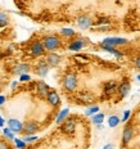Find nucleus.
<instances>
[{"label": "nucleus", "instance_id": "nucleus-7", "mask_svg": "<svg viewBox=\"0 0 140 149\" xmlns=\"http://www.w3.org/2000/svg\"><path fill=\"white\" fill-rule=\"evenodd\" d=\"M48 71H49V66H48V63H46L45 61H41V62H39V64H37V67H36L35 72H36L37 74H39V76L44 77V76H46Z\"/></svg>", "mask_w": 140, "mask_h": 149}, {"label": "nucleus", "instance_id": "nucleus-16", "mask_svg": "<svg viewBox=\"0 0 140 149\" xmlns=\"http://www.w3.org/2000/svg\"><path fill=\"white\" fill-rule=\"evenodd\" d=\"M37 90H39V93L42 95V97H46V95L49 94V86L42 81L37 82Z\"/></svg>", "mask_w": 140, "mask_h": 149}, {"label": "nucleus", "instance_id": "nucleus-11", "mask_svg": "<svg viewBox=\"0 0 140 149\" xmlns=\"http://www.w3.org/2000/svg\"><path fill=\"white\" fill-rule=\"evenodd\" d=\"M59 62H61V57L58 54H55V53H50L48 55V58H46V63L50 67H57L59 64Z\"/></svg>", "mask_w": 140, "mask_h": 149}, {"label": "nucleus", "instance_id": "nucleus-17", "mask_svg": "<svg viewBox=\"0 0 140 149\" xmlns=\"http://www.w3.org/2000/svg\"><path fill=\"white\" fill-rule=\"evenodd\" d=\"M9 22V18H8V15L5 14V13H3V12H0V27H4V26H7Z\"/></svg>", "mask_w": 140, "mask_h": 149}, {"label": "nucleus", "instance_id": "nucleus-33", "mask_svg": "<svg viewBox=\"0 0 140 149\" xmlns=\"http://www.w3.org/2000/svg\"><path fill=\"white\" fill-rule=\"evenodd\" d=\"M3 123H4V121H3V118L0 117V126H3Z\"/></svg>", "mask_w": 140, "mask_h": 149}, {"label": "nucleus", "instance_id": "nucleus-2", "mask_svg": "<svg viewBox=\"0 0 140 149\" xmlns=\"http://www.w3.org/2000/svg\"><path fill=\"white\" fill-rule=\"evenodd\" d=\"M77 88V77L73 73H68L64 77V89L67 91H75Z\"/></svg>", "mask_w": 140, "mask_h": 149}, {"label": "nucleus", "instance_id": "nucleus-25", "mask_svg": "<svg viewBox=\"0 0 140 149\" xmlns=\"http://www.w3.org/2000/svg\"><path fill=\"white\" fill-rule=\"evenodd\" d=\"M15 144H17L18 148H23L24 145H26L24 144V141H21V140H18V139H15Z\"/></svg>", "mask_w": 140, "mask_h": 149}, {"label": "nucleus", "instance_id": "nucleus-20", "mask_svg": "<svg viewBox=\"0 0 140 149\" xmlns=\"http://www.w3.org/2000/svg\"><path fill=\"white\" fill-rule=\"evenodd\" d=\"M118 122H120V120H118V117L116 116H112L109 120H108V125H109L111 127H114L118 125Z\"/></svg>", "mask_w": 140, "mask_h": 149}, {"label": "nucleus", "instance_id": "nucleus-28", "mask_svg": "<svg viewBox=\"0 0 140 149\" xmlns=\"http://www.w3.org/2000/svg\"><path fill=\"white\" fill-rule=\"evenodd\" d=\"M135 64H136V67H138L139 70H140V55H139L138 58H136V62H135Z\"/></svg>", "mask_w": 140, "mask_h": 149}, {"label": "nucleus", "instance_id": "nucleus-32", "mask_svg": "<svg viewBox=\"0 0 140 149\" xmlns=\"http://www.w3.org/2000/svg\"><path fill=\"white\" fill-rule=\"evenodd\" d=\"M103 149H113V148H112V145H105Z\"/></svg>", "mask_w": 140, "mask_h": 149}, {"label": "nucleus", "instance_id": "nucleus-26", "mask_svg": "<svg viewBox=\"0 0 140 149\" xmlns=\"http://www.w3.org/2000/svg\"><path fill=\"white\" fill-rule=\"evenodd\" d=\"M36 139H37L36 136H29V138L24 139V141H26V143H31V141H35Z\"/></svg>", "mask_w": 140, "mask_h": 149}, {"label": "nucleus", "instance_id": "nucleus-29", "mask_svg": "<svg viewBox=\"0 0 140 149\" xmlns=\"http://www.w3.org/2000/svg\"><path fill=\"white\" fill-rule=\"evenodd\" d=\"M129 116H130V112L126 111V112H125V116H123V121H126L127 118H129Z\"/></svg>", "mask_w": 140, "mask_h": 149}, {"label": "nucleus", "instance_id": "nucleus-30", "mask_svg": "<svg viewBox=\"0 0 140 149\" xmlns=\"http://www.w3.org/2000/svg\"><path fill=\"white\" fill-rule=\"evenodd\" d=\"M4 102H5V98L0 95V104H3V103H4Z\"/></svg>", "mask_w": 140, "mask_h": 149}, {"label": "nucleus", "instance_id": "nucleus-27", "mask_svg": "<svg viewBox=\"0 0 140 149\" xmlns=\"http://www.w3.org/2000/svg\"><path fill=\"white\" fill-rule=\"evenodd\" d=\"M29 80H30V76H29V74H21V81H29Z\"/></svg>", "mask_w": 140, "mask_h": 149}, {"label": "nucleus", "instance_id": "nucleus-6", "mask_svg": "<svg viewBox=\"0 0 140 149\" xmlns=\"http://www.w3.org/2000/svg\"><path fill=\"white\" fill-rule=\"evenodd\" d=\"M37 129H39V126H37V123L35 121H29V122L23 126V132L26 135H31V134H33V132H36Z\"/></svg>", "mask_w": 140, "mask_h": 149}, {"label": "nucleus", "instance_id": "nucleus-13", "mask_svg": "<svg viewBox=\"0 0 140 149\" xmlns=\"http://www.w3.org/2000/svg\"><path fill=\"white\" fill-rule=\"evenodd\" d=\"M44 50H45L44 46H42V44H41V42H39V41L33 42L32 46H31V53H32L33 55H36V57L44 54Z\"/></svg>", "mask_w": 140, "mask_h": 149}, {"label": "nucleus", "instance_id": "nucleus-8", "mask_svg": "<svg viewBox=\"0 0 140 149\" xmlns=\"http://www.w3.org/2000/svg\"><path fill=\"white\" fill-rule=\"evenodd\" d=\"M132 136H134V129L131 126H126L122 132V143L123 144H127L132 139Z\"/></svg>", "mask_w": 140, "mask_h": 149}, {"label": "nucleus", "instance_id": "nucleus-1", "mask_svg": "<svg viewBox=\"0 0 140 149\" xmlns=\"http://www.w3.org/2000/svg\"><path fill=\"white\" fill-rule=\"evenodd\" d=\"M42 46L46 50H55L61 46V41L57 36H48L44 39V42H42Z\"/></svg>", "mask_w": 140, "mask_h": 149}, {"label": "nucleus", "instance_id": "nucleus-21", "mask_svg": "<svg viewBox=\"0 0 140 149\" xmlns=\"http://www.w3.org/2000/svg\"><path fill=\"white\" fill-rule=\"evenodd\" d=\"M68 114V109H64V111H62L61 113H59V116H58V118H57V122H62L64 118H66V116Z\"/></svg>", "mask_w": 140, "mask_h": 149}, {"label": "nucleus", "instance_id": "nucleus-31", "mask_svg": "<svg viewBox=\"0 0 140 149\" xmlns=\"http://www.w3.org/2000/svg\"><path fill=\"white\" fill-rule=\"evenodd\" d=\"M0 149H5V145H4V143H0Z\"/></svg>", "mask_w": 140, "mask_h": 149}, {"label": "nucleus", "instance_id": "nucleus-23", "mask_svg": "<svg viewBox=\"0 0 140 149\" xmlns=\"http://www.w3.org/2000/svg\"><path fill=\"white\" fill-rule=\"evenodd\" d=\"M4 135H5V136H8L9 139H14L13 131H12V130H9V129H4Z\"/></svg>", "mask_w": 140, "mask_h": 149}, {"label": "nucleus", "instance_id": "nucleus-12", "mask_svg": "<svg viewBox=\"0 0 140 149\" xmlns=\"http://www.w3.org/2000/svg\"><path fill=\"white\" fill-rule=\"evenodd\" d=\"M75 127H76L75 120H67L66 122L62 125V130H63L66 134H72V132L75 131Z\"/></svg>", "mask_w": 140, "mask_h": 149}, {"label": "nucleus", "instance_id": "nucleus-14", "mask_svg": "<svg viewBox=\"0 0 140 149\" xmlns=\"http://www.w3.org/2000/svg\"><path fill=\"white\" fill-rule=\"evenodd\" d=\"M46 98H48V102L52 105H58L59 102H61L59 100V95L55 91H49V94L46 95Z\"/></svg>", "mask_w": 140, "mask_h": 149}, {"label": "nucleus", "instance_id": "nucleus-10", "mask_svg": "<svg viewBox=\"0 0 140 149\" xmlns=\"http://www.w3.org/2000/svg\"><path fill=\"white\" fill-rule=\"evenodd\" d=\"M77 24H79L80 29L86 30L91 26V19H90V17H88V15H81V17L77 19Z\"/></svg>", "mask_w": 140, "mask_h": 149}, {"label": "nucleus", "instance_id": "nucleus-15", "mask_svg": "<svg viewBox=\"0 0 140 149\" xmlns=\"http://www.w3.org/2000/svg\"><path fill=\"white\" fill-rule=\"evenodd\" d=\"M84 46H85V42H84L81 39H79V40H75L73 42H71L70 49L71 50H73V52H77V50H80L81 48H84Z\"/></svg>", "mask_w": 140, "mask_h": 149}, {"label": "nucleus", "instance_id": "nucleus-22", "mask_svg": "<svg viewBox=\"0 0 140 149\" xmlns=\"http://www.w3.org/2000/svg\"><path fill=\"white\" fill-rule=\"evenodd\" d=\"M62 33H63L64 36H68V37H70V36H73V35H75V31L71 30V29H63V30H62Z\"/></svg>", "mask_w": 140, "mask_h": 149}, {"label": "nucleus", "instance_id": "nucleus-24", "mask_svg": "<svg viewBox=\"0 0 140 149\" xmlns=\"http://www.w3.org/2000/svg\"><path fill=\"white\" fill-rule=\"evenodd\" d=\"M99 111V107H91L90 109L86 111V114H93V113H95V112H98Z\"/></svg>", "mask_w": 140, "mask_h": 149}, {"label": "nucleus", "instance_id": "nucleus-34", "mask_svg": "<svg viewBox=\"0 0 140 149\" xmlns=\"http://www.w3.org/2000/svg\"><path fill=\"white\" fill-rule=\"evenodd\" d=\"M138 77H139V80H140V74H139V76H138Z\"/></svg>", "mask_w": 140, "mask_h": 149}, {"label": "nucleus", "instance_id": "nucleus-19", "mask_svg": "<svg viewBox=\"0 0 140 149\" xmlns=\"http://www.w3.org/2000/svg\"><path fill=\"white\" fill-rule=\"evenodd\" d=\"M103 120H104V114H102V113H99V114H95L94 117H93V122L96 123V125H100L102 122H103Z\"/></svg>", "mask_w": 140, "mask_h": 149}, {"label": "nucleus", "instance_id": "nucleus-18", "mask_svg": "<svg viewBox=\"0 0 140 149\" xmlns=\"http://www.w3.org/2000/svg\"><path fill=\"white\" fill-rule=\"evenodd\" d=\"M29 71V66L27 64H21V66H18L17 68L14 70V72L15 73H22L23 74V72H27Z\"/></svg>", "mask_w": 140, "mask_h": 149}, {"label": "nucleus", "instance_id": "nucleus-3", "mask_svg": "<svg viewBox=\"0 0 140 149\" xmlns=\"http://www.w3.org/2000/svg\"><path fill=\"white\" fill-rule=\"evenodd\" d=\"M127 40L126 39H118V37H109V39H105L103 41V45L104 46H111L113 48L114 45H122V44H126Z\"/></svg>", "mask_w": 140, "mask_h": 149}, {"label": "nucleus", "instance_id": "nucleus-4", "mask_svg": "<svg viewBox=\"0 0 140 149\" xmlns=\"http://www.w3.org/2000/svg\"><path fill=\"white\" fill-rule=\"evenodd\" d=\"M118 90V82L114 80H111L104 85V93L107 95H112L113 93H116Z\"/></svg>", "mask_w": 140, "mask_h": 149}, {"label": "nucleus", "instance_id": "nucleus-5", "mask_svg": "<svg viewBox=\"0 0 140 149\" xmlns=\"http://www.w3.org/2000/svg\"><path fill=\"white\" fill-rule=\"evenodd\" d=\"M118 95H120V99H122V98H125L127 94H129V91H130V82L129 81H123V82H121L120 85H118Z\"/></svg>", "mask_w": 140, "mask_h": 149}, {"label": "nucleus", "instance_id": "nucleus-9", "mask_svg": "<svg viewBox=\"0 0 140 149\" xmlns=\"http://www.w3.org/2000/svg\"><path fill=\"white\" fill-rule=\"evenodd\" d=\"M8 125H9V130H12L13 132H21V131H22V129H23L22 123H21L18 120H14V118L9 120L8 121Z\"/></svg>", "mask_w": 140, "mask_h": 149}]
</instances>
